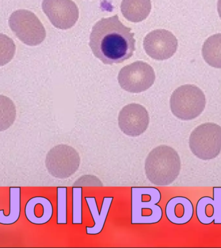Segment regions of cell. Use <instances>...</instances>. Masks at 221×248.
I'll list each match as a JSON object with an SVG mask.
<instances>
[{
  "mask_svg": "<svg viewBox=\"0 0 221 248\" xmlns=\"http://www.w3.org/2000/svg\"><path fill=\"white\" fill-rule=\"evenodd\" d=\"M120 9L122 15L128 21L141 22L151 13V0H122Z\"/></svg>",
  "mask_w": 221,
  "mask_h": 248,
  "instance_id": "16",
  "label": "cell"
},
{
  "mask_svg": "<svg viewBox=\"0 0 221 248\" xmlns=\"http://www.w3.org/2000/svg\"><path fill=\"white\" fill-rule=\"evenodd\" d=\"M10 213L9 215L4 214L3 210H0V224L11 225L19 220L21 214V188H9Z\"/></svg>",
  "mask_w": 221,
  "mask_h": 248,
  "instance_id": "18",
  "label": "cell"
},
{
  "mask_svg": "<svg viewBox=\"0 0 221 248\" xmlns=\"http://www.w3.org/2000/svg\"><path fill=\"white\" fill-rule=\"evenodd\" d=\"M16 117V108L11 99L0 95V132L9 129Z\"/></svg>",
  "mask_w": 221,
  "mask_h": 248,
  "instance_id": "19",
  "label": "cell"
},
{
  "mask_svg": "<svg viewBox=\"0 0 221 248\" xmlns=\"http://www.w3.org/2000/svg\"><path fill=\"white\" fill-rule=\"evenodd\" d=\"M15 52L16 46L13 40L7 35L0 33V66L11 62Z\"/></svg>",
  "mask_w": 221,
  "mask_h": 248,
  "instance_id": "20",
  "label": "cell"
},
{
  "mask_svg": "<svg viewBox=\"0 0 221 248\" xmlns=\"http://www.w3.org/2000/svg\"><path fill=\"white\" fill-rule=\"evenodd\" d=\"M189 146L192 153L202 160L216 158L221 152V127L214 123L201 124L191 132Z\"/></svg>",
  "mask_w": 221,
  "mask_h": 248,
  "instance_id": "5",
  "label": "cell"
},
{
  "mask_svg": "<svg viewBox=\"0 0 221 248\" xmlns=\"http://www.w3.org/2000/svg\"><path fill=\"white\" fill-rule=\"evenodd\" d=\"M177 47V39L172 32L165 29L153 31L143 40V48L147 55L159 61L172 57Z\"/></svg>",
  "mask_w": 221,
  "mask_h": 248,
  "instance_id": "10",
  "label": "cell"
},
{
  "mask_svg": "<svg viewBox=\"0 0 221 248\" xmlns=\"http://www.w3.org/2000/svg\"><path fill=\"white\" fill-rule=\"evenodd\" d=\"M25 215L29 222L33 224H47L53 215L51 202L44 197H33L25 205Z\"/></svg>",
  "mask_w": 221,
  "mask_h": 248,
  "instance_id": "13",
  "label": "cell"
},
{
  "mask_svg": "<svg viewBox=\"0 0 221 248\" xmlns=\"http://www.w3.org/2000/svg\"><path fill=\"white\" fill-rule=\"evenodd\" d=\"M205 97L203 91L194 85H184L175 89L170 98V108L178 119L191 120L205 110Z\"/></svg>",
  "mask_w": 221,
  "mask_h": 248,
  "instance_id": "4",
  "label": "cell"
},
{
  "mask_svg": "<svg viewBox=\"0 0 221 248\" xmlns=\"http://www.w3.org/2000/svg\"><path fill=\"white\" fill-rule=\"evenodd\" d=\"M165 213L167 218L172 224H186L193 216V205L188 198L174 197L167 203Z\"/></svg>",
  "mask_w": 221,
  "mask_h": 248,
  "instance_id": "14",
  "label": "cell"
},
{
  "mask_svg": "<svg viewBox=\"0 0 221 248\" xmlns=\"http://www.w3.org/2000/svg\"><path fill=\"white\" fill-rule=\"evenodd\" d=\"M149 116L146 108L142 105L130 104L124 106L118 114V126L125 135L137 137L148 127Z\"/></svg>",
  "mask_w": 221,
  "mask_h": 248,
  "instance_id": "11",
  "label": "cell"
},
{
  "mask_svg": "<svg viewBox=\"0 0 221 248\" xmlns=\"http://www.w3.org/2000/svg\"><path fill=\"white\" fill-rule=\"evenodd\" d=\"M73 224H82V187H73Z\"/></svg>",
  "mask_w": 221,
  "mask_h": 248,
  "instance_id": "22",
  "label": "cell"
},
{
  "mask_svg": "<svg viewBox=\"0 0 221 248\" xmlns=\"http://www.w3.org/2000/svg\"><path fill=\"white\" fill-rule=\"evenodd\" d=\"M102 181L96 176L86 174L78 178L73 184L74 187H103Z\"/></svg>",
  "mask_w": 221,
  "mask_h": 248,
  "instance_id": "23",
  "label": "cell"
},
{
  "mask_svg": "<svg viewBox=\"0 0 221 248\" xmlns=\"http://www.w3.org/2000/svg\"><path fill=\"white\" fill-rule=\"evenodd\" d=\"M42 9L56 28H72L79 17L77 5L71 0H43Z\"/></svg>",
  "mask_w": 221,
  "mask_h": 248,
  "instance_id": "9",
  "label": "cell"
},
{
  "mask_svg": "<svg viewBox=\"0 0 221 248\" xmlns=\"http://www.w3.org/2000/svg\"><path fill=\"white\" fill-rule=\"evenodd\" d=\"M213 199L203 197L197 202L196 214L204 225L221 224V187L213 188Z\"/></svg>",
  "mask_w": 221,
  "mask_h": 248,
  "instance_id": "12",
  "label": "cell"
},
{
  "mask_svg": "<svg viewBox=\"0 0 221 248\" xmlns=\"http://www.w3.org/2000/svg\"><path fill=\"white\" fill-rule=\"evenodd\" d=\"M45 164L50 175L58 179H67L79 170L80 157L73 147L57 145L47 154Z\"/></svg>",
  "mask_w": 221,
  "mask_h": 248,
  "instance_id": "7",
  "label": "cell"
},
{
  "mask_svg": "<svg viewBox=\"0 0 221 248\" xmlns=\"http://www.w3.org/2000/svg\"><path fill=\"white\" fill-rule=\"evenodd\" d=\"M67 187H57L58 224H67Z\"/></svg>",
  "mask_w": 221,
  "mask_h": 248,
  "instance_id": "21",
  "label": "cell"
},
{
  "mask_svg": "<svg viewBox=\"0 0 221 248\" xmlns=\"http://www.w3.org/2000/svg\"><path fill=\"white\" fill-rule=\"evenodd\" d=\"M118 80L124 90L131 93H140L152 86L155 80V73L149 64L137 61L120 70Z\"/></svg>",
  "mask_w": 221,
  "mask_h": 248,
  "instance_id": "8",
  "label": "cell"
},
{
  "mask_svg": "<svg viewBox=\"0 0 221 248\" xmlns=\"http://www.w3.org/2000/svg\"><path fill=\"white\" fill-rule=\"evenodd\" d=\"M9 25L17 38L29 46L44 42L46 31L38 17L27 10H17L10 16Z\"/></svg>",
  "mask_w": 221,
  "mask_h": 248,
  "instance_id": "6",
  "label": "cell"
},
{
  "mask_svg": "<svg viewBox=\"0 0 221 248\" xmlns=\"http://www.w3.org/2000/svg\"><path fill=\"white\" fill-rule=\"evenodd\" d=\"M203 56L209 65L221 69V33L209 37L204 43Z\"/></svg>",
  "mask_w": 221,
  "mask_h": 248,
  "instance_id": "17",
  "label": "cell"
},
{
  "mask_svg": "<svg viewBox=\"0 0 221 248\" xmlns=\"http://www.w3.org/2000/svg\"><path fill=\"white\" fill-rule=\"evenodd\" d=\"M131 224H153L160 222L163 211L158 203L161 193L157 188H131Z\"/></svg>",
  "mask_w": 221,
  "mask_h": 248,
  "instance_id": "3",
  "label": "cell"
},
{
  "mask_svg": "<svg viewBox=\"0 0 221 248\" xmlns=\"http://www.w3.org/2000/svg\"><path fill=\"white\" fill-rule=\"evenodd\" d=\"M85 201L88 205L89 211L92 215L95 225L92 227H86L87 234H98L102 232L109 211L111 206L113 197H105L103 199L102 209L100 213L97 205L96 200L94 197H85Z\"/></svg>",
  "mask_w": 221,
  "mask_h": 248,
  "instance_id": "15",
  "label": "cell"
},
{
  "mask_svg": "<svg viewBox=\"0 0 221 248\" xmlns=\"http://www.w3.org/2000/svg\"><path fill=\"white\" fill-rule=\"evenodd\" d=\"M217 10H218V13L219 16L221 18V0H219L218 3H217Z\"/></svg>",
  "mask_w": 221,
  "mask_h": 248,
  "instance_id": "24",
  "label": "cell"
},
{
  "mask_svg": "<svg viewBox=\"0 0 221 248\" xmlns=\"http://www.w3.org/2000/svg\"><path fill=\"white\" fill-rule=\"evenodd\" d=\"M134 33L117 15L102 18L93 26L89 46L95 57L106 65L123 63L135 51Z\"/></svg>",
  "mask_w": 221,
  "mask_h": 248,
  "instance_id": "1",
  "label": "cell"
},
{
  "mask_svg": "<svg viewBox=\"0 0 221 248\" xmlns=\"http://www.w3.org/2000/svg\"><path fill=\"white\" fill-rule=\"evenodd\" d=\"M181 170V161L173 147L161 145L147 155L145 172L151 183L157 186H168L175 181Z\"/></svg>",
  "mask_w": 221,
  "mask_h": 248,
  "instance_id": "2",
  "label": "cell"
}]
</instances>
